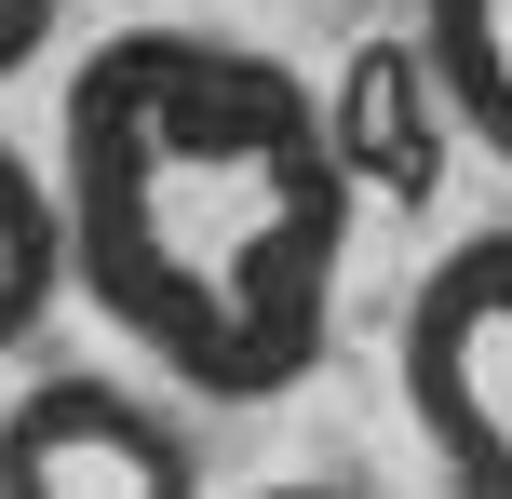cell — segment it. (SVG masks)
Masks as SVG:
<instances>
[{
    "label": "cell",
    "instance_id": "277c9868",
    "mask_svg": "<svg viewBox=\"0 0 512 499\" xmlns=\"http://www.w3.org/2000/svg\"><path fill=\"white\" fill-rule=\"evenodd\" d=\"M324 122H337V162H351L364 203H432V189H445V135H459V108H445V81H432L418 41H364L351 68H337Z\"/></svg>",
    "mask_w": 512,
    "mask_h": 499
},
{
    "label": "cell",
    "instance_id": "8992f818",
    "mask_svg": "<svg viewBox=\"0 0 512 499\" xmlns=\"http://www.w3.org/2000/svg\"><path fill=\"white\" fill-rule=\"evenodd\" d=\"M68 297V203L41 189V162L0 135V351L41 338V311Z\"/></svg>",
    "mask_w": 512,
    "mask_h": 499
},
{
    "label": "cell",
    "instance_id": "6da1fadb",
    "mask_svg": "<svg viewBox=\"0 0 512 499\" xmlns=\"http://www.w3.org/2000/svg\"><path fill=\"white\" fill-rule=\"evenodd\" d=\"M68 284L203 405H283L337 338L351 162L283 54L216 27H122L68 81Z\"/></svg>",
    "mask_w": 512,
    "mask_h": 499
},
{
    "label": "cell",
    "instance_id": "5b68a950",
    "mask_svg": "<svg viewBox=\"0 0 512 499\" xmlns=\"http://www.w3.org/2000/svg\"><path fill=\"white\" fill-rule=\"evenodd\" d=\"M418 54H432L459 135L512 162V0H418Z\"/></svg>",
    "mask_w": 512,
    "mask_h": 499
},
{
    "label": "cell",
    "instance_id": "7a4b0ae2",
    "mask_svg": "<svg viewBox=\"0 0 512 499\" xmlns=\"http://www.w3.org/2000/svg\"><path fill=\"white\" fill-rule=\"evenodd\" d=\"M405 419L432 432L445 486L512 499V230H472L405 297Z\"/></svg>",
    "mask_w": 512,
    "mask_h": 499
},
{
    "label": "cell",
    "instance_id": "3957f363",
    "mask_svg": "<svg viewBox=\"0 0 512 499\" xmlns=\"http://www.w3.org/2000/svg\"><path fill=\"white\" fill-rule=\"evenodd\" d=\"M203 446L122 378H41L0 419V499H189Z\"/></svg>",
    "mask_w": 512,
    "mask_h": 499
},
{
    "label": "cell",
    "instance_id": "52a82bcc",
    "mask_svg": "<svg viewBox=\"0 0 512 499\" xmlns=\"http://www.w3.org/2000/svg\"><path fill=\"white\" fill-rule=\"evenodd\" d=\"M41 27H54V0H0V81L41 54Z\"/></svg>",
    "mask_w": 512,
    "mask_h": 499
}]
</instances>
